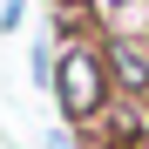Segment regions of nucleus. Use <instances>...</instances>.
Masks as SVG:
<instances>
[{"label": "nucleus", "instance_id": "obj_1", "mask_svg": "<svg viewBox=\"0 0 149 149\" xmlns=\"http://www.w3.org/2000/svg\"><path fill=\"white\" fill-rule=\"evenodd\" d=\"M54 95H61V115L74 129L102 122L115 102V81H109V61H102V41H74L54 54Z\"/></svg>", "mask_w": 149, "mask_h": 149}, {"label": "nucleus", "instance_id": "obj_3", "mask_svg": "<svg viewBox=\"0 0 149 149\" xmlns=\"http://www.w3.org/2000/svg\"><path fill=\"white\" fill-rule=\"evenodd\" d=\"M47 149H74V142H68V129H54V142H47Z\"/></svg>", "mask_w": 149, "mask_h": 149}, {"label": "nucleus", "instance_id": "obj_2", "mask_svg": "<svg viewBox=\"0 0 149 149\" xmlns=\"http://www.w3.org/2000/svg\"><path fill=\"white\" fill-rule=\"evenodd\" d=\"M20 14H27V0H7V7H0V27L14 34V27H20Z\"/></svg>", "mask_w": 149, "mask_h": 149}, {"label": "nucleus", "instance_id": "obj_4", "mask_svg": "<svg viewBox=\"0 0 149 149\" xmlns=\"http://www.w3.org/2000/svg\"><path fill=\"white\" fill-rule=\"evenodd\" d=\"M136 149H149V129H142V136H136Z\"/></svg>", "mask_w": 149, "mask_h": 149}]
</instances>
